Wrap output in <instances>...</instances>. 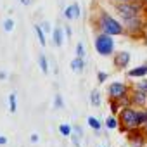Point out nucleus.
Returning <instances> with one entry per match:
<instances>
[{
    "label": "nucleus",
    "instance_id": "obj_1",
    "mask_svg": "<svg viewBox=\"0 0 147 147\" xmlns=\"http://www.w3.org/2000/svg\"><path fill=\"white\" fill-rule=\"evenodd\" d=\"M118 119H119L118 130L123 131V133H126L128 130L140 128L147 121V113H145V109L144 111H138V109H133V106H130V107H123L119 111Z\"/></svg>",
    "mask_w": 147,
    "mask_h": 147
},
{
    "label": "nucleus",
    "instance_id": "obj_2",
    "mask_svg": "<svg viewBox=\"0 0 147 147\" xmlns=\"http://www.w3.org/2000/svg\"><path fill=\"white\" fill-rule=\"evenodd\" d=\"M95 26L99 28L100 33H107L111 36H118V35H125V24H121L118 19H114L111 14H107L106 11H99Z\"/></svg>",
    "mask_w": 147,
    "mask_h": 147
},
{
    "label": "nucleus",
    "instance_id": "obj_3",
    "mask_svg": "<svg viewBox=\"0 0 147 147\" xmlns=\"http://www.w3.org/2000/svg\"><path fill=\"white\" fill-rule=\"evenodd\" d=\"M114 9H116V12L119 14V18L125 21V19L140 16L142 11L145 9V5H144L142 0H130V2H116Z\"/></svg>",
    "mask_w": 147,
    "mask_h": 147
},
{
    "label": "nucleus",
    "instance_id": "obj_4",
    "mask_svg": "<svg viewBox=\"0 0 147 147\" xmlns=\"http://www.w3.org/2000/svg\"><path fill=\"white\" fill-rule=\"evenodd\" d=\"M94 45H95V50L99 55L102 57H109V55H114V40L111 35L107 33H99L94 40Z\"/></svg>",
    "mask_w": 147,
    "mask_h": 147
},
{
    "label": "nucleus",
    "instance_id": "obj_5",
    "mask_svg": "<svg viewBox=\"0 0 147 147\" xmlns=\"http://www.w3.org/2000/svg\"><path fill=\"white\" fill-rule=\"evenodd\" d=\"M125 33L133 36V38H138L144 35L145 31V21L142 16H135V18H130V19H125Z\"/></svg>",
    "mask_w": 147,
    "mask_h": 147
},
{
    "label": "nucleus",
    "instance_id": "obj_6",
    "mask_svg": "<svg viewBox=\"0 0 147 147\" xmlns=\"http://www.w3.org/2000/svg\"><path fill=\"white\" fill-rule=\"evenodd\" d=\"M131 88L123 83V82H113L109 87H107V94H109V99H114V100H119L126 95H130Z\"/></svg>",
    "mask_w": 147,
    "mask_h": 147
},
{
    "label": "nucleus",
    "instance_id": "obj_7",
    "mask_svg": "<svg viewBox=\"0 0 147 147\" xmlns=\"http://www.w3.org/2000/svg\"><path fill=\"white\" fill-rule=\"evenodd\" d=\"M126 140H128L130 147H145V144H147V137H145L142 126L128 130L126 131Z\"/></svg>",
    "mask_w": 147,
    "mask_h": 147
},
{
    "label": "nucleus",
    "instance_id": "obj_8",
    "mask_svg": "<svg viewBox=\"0 0 147 147\" xmlns=\"http://www.w3.org/2000/svg\"><path fill=\"white\" fill-rule=\"evenodd\" d=\"M130 102L133 107H147V94L138 90V88H133L130 92Z\"/></svg>",
    "mask_w": 147,
    "mask_h": 147
},
{
    "label": "nucleus",
    "instance_id": "obj_9",
    "mask_svg": "<svg viewBox=\"0 0 147 147\" xmlns=\"http://www.w3.org/2000/svg\"><path fill=\"white\" fill-rule=\"evenodd\" d=\"M130 59H131V55H130V52H126V50H121V52L114 54V55H113L114 67H118V69H125V67H128Z\"/></svg>",
    "mask_w": 147,
    "mask_h": 147
},
{
    "label": "nucleus",
    "instance_id": "obj_10",
    "mask_svg": "<svg viewBox=\"0 0 147 147\" xmlns=\"http://www.w3.org/2000/svg\"><path fill=\"white\" fill-rule=\"evenodd\" d=\"M62 14H64L66 19H80V16H82L80 4H71V5H67Z\"/></svg>",
    "mask_w": 147,
    "mask_h": 147
},
{
    "label": "nucleus",
    "instance_id": "obj_11",
    "mask_svg": "<svg viewBox=\"0 0 147 147\" xmlns=\"http://www.w3.org/2000/svg\"><path fill=\"white\" fill-rule=\"evenodd\" d=\"M126 75L130 78H144V76H147V62L145 64H140V66H137L133 69H128Z\"/></svg>",
    "mask_w": 147,
    "mask_h": 147
},
{
    "label": "nucleus",
    "instance_id": "obj_12",
    "mask_svg": "<svg viewBox=\"0 0 147 147\" xmlns=\"http://www.w3.org/2000/svg\"><path fill=\"white\" fill-rule=\"evenodd\" d=\"M62 42H64V31L61 28H54V31H52V43L55 47H61Z\"/></svg>",
    "mask_w": 147,
    "mask_h": 147
},
{
    "label": "nucleus",
    "instance_id": "obj_13",
    "mask_svg": "<svg viewBox=\"0 0 147 147\" xmlns=\"http://www.w3.org/2000/svg\"><path fill=\"white\" fill-rule=\"evenodd\" d=\"M71 69L75 71V73H83V69H85V61H83V57H75L71 61Z\"/></svg>",
    "mask_w": 147,
    "mask_h": 147
},
{
    "label": "nucleus",
    "instance_id": "obj_14",
    "mask_svg": "<svg viewBox=\"0 0 147 147\" xmlns=\"http://www.w3.org/2000/svg\"><path fill=\"white\" fill-rule=\"evenodd\" d=\"M33 28H35V33H36V36H38L40 45H42V47H45V45H47V38H45V31H43L42 24H35Z\"/></svg>",
    "mask_w": 147,
    "mask_h": 147
},
{
    "label": "nucleus",
    "instance_id": "obj_15",
    "mask_svg": "<svg viewBox=\"0 0 147 147\" xmlns=\"http://www.w3.org/2000/svg\"><path fill=\"white\" fill-rule=\"evenodd\" d=\"M38 66H40V69H42L43 75H49V62H47V57L43 54L38 55Z\"/></svg>",
    "mask_w": 147,
    "mask_h": 147
},
{
    "label": "nucleus",
    "instance_id": "obj_16",
    "mask_svg": "<svg viewBox=\"0 0 147 147\" xmlns=\"http://www.w3.org/2000/svg\"><path fill=\"white\" fill-rule=\"evenodd\" d=\"M87 123H88V126H90L92 130H95V131H99V130L102 128V123H100V121H99L97 118H94V116H88Z\"/></svg>",
    "mask_w": 147,
    "mask_h": 147
},
{
    "label": "nucleus",
    "instance_id": "obj_17",
    "mask_svg": "<svg viewBox=\"0 0 147 147\" xmlns=\"http://www.w3.org/2000/svg\"><path fill=\"white\" fill-rule=\"evenodd\" d=\"M59 133H61L62 137H71V133H73V126L67 125V123H62V125H59Z\"/></svg>",
    "mask_w": 147,
    "mask_h": 147
},
{
    "label": "nucleus",
    "instance_id": "obj_18",
    "mask_svg": "<svg viewBox=\"0 0 147 147\" xmlns=\"http://www.w3.org/2000/svg\"><path fill=\"white\" fill-rule=\"evenodd\" d=\"M109 107H111V114H113V116H118V114H119V111H121L119 102H118V100H114V99H109Z\"/></svg>",
    "mask_w": 147,
    "mask_h": 147
},
{
    "label": "nucleus",
    "instance_id": "obj_19",
    "mask_svg": "<svg viewBox=\"0 0 147 147\" xmlns=\"http://www.w3.org/2000/svg\"><path fill=\"white\" fill-rule=\"evenodd\" d=\"M9 109H11V113H12V114L18 111V97H16V94H14V92L9 95Z\"/></svg>",
    "mask_w": 147,
    "mask_h": 147
},
{
    "label": "nucleus",
    "instance_id": "obj_20",
    "mask_svg": "<svg viewBox=\"0 0 147 147\" xmlns=\"http://www.w3.org/2000/svg\"><path fill=\"white\" fill-rule=\"evenodd\" d=\"M106 126H107L109 130H116V128L119 126V119H118L116 116H111V118L106 119Z\"/></svg>",
    "mask_w": 147,
    "mask_h": 147
},
{
    "label": "nucleus",
    "instance_id": "obj_21",
    "mask_svg": "<svg viewBox=\"0 0 147 147\" xmlns=\"http://www.w3.org/2000/svg\"><path fill=\"white\" fill-rule=\"evenodd\" d=\"M90 104L92 106H100V94H99V90L90 92Z\"/></svg>",
    "mask_w": 147,
    "mask_h": 147
},
{
    "label": "nucleus",
    "instance_id": "obj_22",
    "mask_svg": "<svg viewBox=\"0 0 147 147\" xmlns=\"http://www.w3.org/2000/svg\"><path fill=\"white\" fill-rule=\"evenodd\" d=\"M64 107V102H62V95H55L54 97V109H62Z\"/></svg>",
    "mask_w": 147,
    "mask_h": 147
},
{
    "label": "nucleus",
    "instance_id": "obj_23",
    "mask_svg": "<svg viewBox=\"0 0 147 147\" xmlns=\"http://www.w3.org/2000/svg\"><path fill=\"white\" fill-rule=\"evenodd\" d=\"M76 57H85V45L82 42L76 43Z\"/></svg>",
    "mask_w": 147,
    "mask_h": 147
},
{
    "label": "nucleus",
    "instance_id": "obj_24",
    "mask_svg": "<svg viewBox=\"0 0 147 147\" xmlns=\"http://www.w3.org/2000/svg\"><path fill=\"white\" fill-rule=\"evenodd\" d=\"M12 30H14V21H12V19H5V21H4V31L9 33V31H12Z\"/></svg>",
    "mask_w": 147,
    "mask_h": 147
},
{
    "label": "nucleus",
    "instance_id": "obj_25",
    "mask_svg": "<svg viewBox=\"0 0 147 147\" xmlns=\"http://www.w3.org/2000/svg\"><path fill=\"white\" fill-rule=\"evenodd\" d=\"M135 88H138V90H142V92H145V94H147V80L138 82V83L135 85Z\"/></svg>",
    "mask_w": 147,
    "mask_h": 147
},
{
    "label": "nucleus",
    "instance_id": "obj_26",
    "mask_svg": "<svg viewBox=\"0 0 147 147\" xmlns=\"http://www.w3.org/2000/svg\"><path fill=\"white\" fill-rule=\"evenodd\" d=\"M106 80H107V73L99 71V73H97V82H99V83H104Z\"/></svg>",
    "mask_w": 147,
    "mask_h": 147
},
{
    "label": "nucleus",
    "instance_id": "obj_27",
    "mask_svg": "<svg viewBox=\"0 0 147 147\" xmlns=\"http://www.w3.org/2000/svg\"><path fill=\"white\" fill-rule=\"evenodd\" d=\"M71 142H73V145H75V147H82L80 138H78V135H76V133H71Z\"/></svg>",
    "mask_w": 147,
    "mask_h": 147
},
{
    "label": "nucleus",
    "instance_id": "obj_28",
    "mask_svg": "<svg viewBox=\"0 0 147 147\" xmlns=\"http://www.w3.org/2000/svg\"><path fill=\"white\" fill-rule=\"evenodd\" d=\"M73 133H76L78 137H82V135H83V128L78 126V125H73Z\"/></svg>",
    "mask_w": 147,
    "mask_h": 147
},
{
    "label": "nucleus",
    "instance_id": "obj_29",
    "mask_svg": "<svg viewBox=\"0 0 147 147\" xmlns=\"http://www.w3.org/2000/svg\"><path fill=\"white\" fill-rule=\"evenodd\" d=\"M42 28H43V31H45V33H52V31H54V30H52V26H50L49 23H42Z\"/></svg>",
    "mask_w": 147,
    "mask_h": 147
},
{
    "label": "nucleus",
    "instance_id": "obj_30",
    "mask_svg": "<svg viewBox=\"0 0 147 147\" xmlns=\"http://www.w3.org/2000/svg\"><path fill=\"white\" fill-rule=\"evenodd\" d=\"M30 142H31V144H36V142H38V133H31V135H30Z\"/></svg>",
    "mask_w": 147,
    "mask_h": 147
},
{
    "label": "nucleus",
    "instance_id": "obj_31",
    "mask_svg": "<svg viewBox=\"0 0 147 147\" xmlns=\"http://www.w3.org/2000/svg\"><path fill=\"white\" fill-rule=\"evenodd\" d=\"M5 144H7V138L0 135V145H5Z\"/></svg>",
    "mask_w": 147,
    "mask_h": 147
},
{
    "label": "nucleus",
    "instance_id": "obj_32",
    "mask_svg": "<svg viewBox=\"0 0 147 147\" xmlns=\"http://www.w3.org/2000/svg\"><path fill=\"white\" fill-rule=\"evenodd\" d=\"M7 78V73L5 71H0V80H5Z\"/></svg>",
    "mask_w": 147,
    "mask_h": 147
},
{
    "label": "nucleus",
    "instance_id": "obj_33",
    "mask_svg": "<svg viewBox=\"0 0 147 147\" xmlns=\"http://www.w3.org/2000/svg\"><path fill=\"white\" fill-rule=\"evenodd\" d=\"M71 33H73V31H71V28H69V26H66V35H67V38H71Z\"/></svg>",
    "mask_w": 147,
    "mask_h": 147
},
{
    "label": "nucleus",
    "instance_id": "obj_34",
    "mask_svg": "<svg viewBox=\"0 0 147 147\" xmlns=\"http://www.w3.org/2000/svg\"><path fill=\"white\" fill-rule=\"evenodd\" d=\"M19 2H21L23 5H30V4H31V0H19Z\"/></svg>",
    "mask_w": 147,
    "mask_h": 147
},
{
    "label": "nucleus",
    "instance_id": "obj_35",
    "mask_svg": "<svg viewBox=\"0 0 147 147\" xmlns=\"http://www.w3.org/2000/svg\"><path fill=\"white\" fill-rule=\"evenodd\" d=\"M142 130H144V133H145V137H147V121L142 125Z\"/></svg>",
    "mask_w": 147,
    "mask_h": 147
},
{
    "label": "nucleus",
    "instance_id": "obj_36",
    "mask_svg": "<svg viewBox=\"0 0 147 147\" xmlns=\"http://www.w3.org/2000/svg\"><path fill=\"white\" fill-rule=\"evenodd\" d=\"M116 2H130V0H116Z\"/></svg>",
    "mask_w": 147,
    "mask_h": 147
},
{
    "label": "nucleus",
    "instance_id": "obj_37",
    "mask_svg": "<svg viewBox=\"0 0 147 147\" xmlns=\"http://www.w3.org/2000/svg\"><path fill=\"white\" fill-rule=\"evenodd\" d=\"M142 2H144V5H145V7H147V0H142Z\"/></svg>",
    "mask_w": 147,
    "mask_h": 147
},
{
    "label": "nucleus",
    "instance_id": "obj_38",
    "mask_svg": "<svg viewBox=\"0 0 147 147\" xmlns=\"http://www.w3.org/2000/svg\"><path fill=\"white\" fill-rule=\"evenodd\" d=\"M100 147H106V145H100Z\"/></svg>",
    "mask_w": 147,
    "mask_h": 147
},
{
    "label": "nucleus",
    "instance_id": "obj_39",
    "mask_svg": "<svg viewBox=\"0 0 147 147\" xmlns=\"http://www.w3.org/2000/svg\"><path fill=\"white\" fill-rule=\"evenodd\" d=\"M145 113H147V107H145Z\"/></svg>",
    "mask_w": 147,
    "mask_h": 147
}]
</instances>
